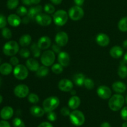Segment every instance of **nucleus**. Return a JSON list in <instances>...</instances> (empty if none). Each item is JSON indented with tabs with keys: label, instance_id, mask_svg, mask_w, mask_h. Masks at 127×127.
Segmentation results:
<instances>
[{
	"label": "nucleus",
	"instance_id": "29",
	"mask_svg": "<svg viewBox=\"0 0 127 127\" xmlns=\"http://www.w3.org/2000/svg\"><path fill=\"white\" fill-rule=\"evenodd\" d=\"M118 27L119 30L122 32L127 31V16L124 17L119 21L118 23Z\"/></svg>",
	"mask_w": 127,
	"mask_h": 127
},
{
	"label": "nucleus",
	"instance_id": "21",
	"mask_svg": "<svg viewBox=\"0 0 127 127\" xmlns=\"http://www.w3.org/2000/svg\"><path fill=\"white\" fill-rule=\"evenodd\" d=\"M26 67L29 70L33 72H37L40 67L38 61L35 59H28L26 61Z\"/></svg>",
	"mask_w": 127,
	"mask_h": 127
},
{
	"label": "nucleus",
	"instance_id": "46",
	"mask_svg": "<svg viewBox=\"0 0 127 127\" xmlns=\"http://www.w3.org/2000/svg\"><path fill=\"white\" fill-rule=\"evenodd\" d=\"M52 47V51H53L54 52H55V53L59 54L60 52H62V51H61L60 46H59L58 45L53 44Z\"/></svg>",
	"mask_w": 127,
	"mask_h": 127
},
{
	"label": "nucleus",
	"instance_id": "47",
	"mask_svg": "<svg viewBox=\"0 0 127 127\" xmlns=\"http://www.w3.org/2000/svg\"><path fill=\"white\" fill-rule=\"evenodd\" d=\"M37 127H53V125L50 123L47 122H42Z\"/></svg>",
	"mask_w": 127,
	"mask_h": 127
},
{
	"label": "nucleus",
	"instance_id": "16",
	"mask_svg": "<svg viewBox=\"0 0 127 127\" xmlns=\"http://www.w3.org/2000/svg\"><path fill=\"white\" fill-rule=\"evenodd\" d=\"M14 114L13 108L9 106L3 107L0 112V117L4 120H7L12 118Z\"/></svg>",
	"mask_w": 127,
	"mask_h": 127
},
{
	"label": "nucleus",
	"instance_id": "4",
	"mask_svg": "<svg viewBox=\"0 0 127 127\" xmlns=\"http://www.w3.org/2000/svg\"><path fill=\"white\" fill-rule=\"evenodd\" d=\"M69 120L72 124L79 127L83 125L85 122V116L82 112L76 110L70 113Z\"/></svg>",
	"mask_w": 127,
	"mask_h": 127
},
{
	"label": "nucleus",
	"instance_id": "42",
	"mask_svg": "<svg viewBox=\"0 0 127 127\" xmlns=\"http://www.w3.org/2000/svg\"><path fill=\"white\" fill-rule=\"evenodd\" d=\"M57 114L55 112H50L47 113V119L49 121H50V122H54V121H55L57 120Z\"/></svg>",
	"mask_w": 127,
	"mask_h": 127
},
{
	"label": "nucleus",
	"instance_id": "11",
	"mask_svg": "<svg viewBox=\"0 0 127 127\" xmlns=\"http://www.w3.org/2000/svg\"><path fill=\"white\" fill-rule=\"evenodd\" d=\"M55 40L57 45L60 47H64L68 44L69 38H68V36L66 32L61 31L57 34Z\"/></svg>",
	"mask_w": 127,
	"mask_h": 127
},
{
	"label": "nucleus",
	"instance_id": "31",
	"mask_svg": "<svg viewBox=\"0 0 127 127\" xmlns=\"http://www.w3.org/2000/svg\"><path fill=\"white\" fill-rule=\"evenodd\" d=\"M31 51H32L33 56L35 57H38L40 56L41 54V49L39 48L37 44L33 43L31 47Z\"/></svg>",
	"mask_w": 127,
	"mask_h": 127
},
{
	"label": "nucleus",
	"instance_id": "6",
	"mask_svg": "<svg viewBox=\"0 0 127 127\" xmlns=\"http://www.w3.org/2000/svg\"><path fill=\"white\" fill-rule=\"evenodd\" d=\"M41 62L43 65L49 67L52 65L55 61V55L53 51L48 50L43 52L41 56Z\"/></svg>",
	"mask_w": 127,
	"mask_h": 127
},
{
	"label": "nucleus",
	"instance_id": "60",
	"mask_svg": "<svg viewBox=\"0 0 127 127\" xmlns=\"http://www.w3.org/2000/svg\"><path fill=\"white\" fill-rule=\"evenodd\" d=\"M1 78L0 77V86H1Z\"/></svg>",
	"mask_w": 127,
	"mask_h": 127
},
{
	"label": "nucleus",
	"instance_id": "54",
	"mask_svg": "<svg viewBox=\"0 0 127 127\" xmlns=\"http://www.w3.org/2000/svg\"><path fill=\"white\" fill-rule=\"evenodd\" d=\"M123 47L125 49H127V39L124 41L123 42Z\"/></svg>",
	"mask_w": 127,
	"mask_h": 127
},
{
	"label": "nucleus",
	"instance_id": "38",
	"mask_svg": "<svg viewBox=\"0 0 127 127\" xmlns=\"http://www.w3.org/2000/svg\"><path fill=\"white\" fill-rule=\"evenodd\" d=\"M17 15L21 16H24L26 15H27V13H28V10L27 9L26 7L23 6H19V7L17 8Z\"/></svg>",
	"mask_w": 127,
	"mask_h": 127
},
{
	"label": "nucleus",
	"instance_id": "14",
	"mask_svg": "<svg viewBox=\"0 0 127 127\" xmlns=\"http://www.w3.org/2000/svg\"><path fill=\"white\" fill-rule=\"evenodd\" d=\"M58 61L63 67H67L69 65L70 62V57L68 52L62 51L58 54Z\"/></svg>",
	"mask_w": 127,
	"mask_h": 127
},
{
	"label": "nucleus",
	"instance_id": "39",
	"mask_svg": "<svg viewBox=\"0 0 127 127\" xmlns=\"http://www.w3.org/2000/svg\"><path fill=\"white\" fill-rule=\"evenodd\" d=\"M43 9H44V11L48 14H53L55 12V10L54 6L52 4L49 3L46 4L44 6V8Z\"/></svg>",
	"mask_w": 127,
	"mask_h": 127
},
{
	"label": "nucleus",
	"instance_id": "55",
	"mask_svg": "<svg viewBox=\"0 0 127 127\" xmlns=\"http://www.w3.org/2000/svg\"><path fill=\"white\" fill-rule=\"evenodd\" d=\"M124 62H125V64H127V52H126V54H125L124 55Z\"/></svg>",
	"mask_w": 127,
	"mask_h": 127
},
{
	"label": "nucleus",
	"instance_id": "59",
	"mask_svg": "<svg viewBox=\"0 0 127 127\" xmlns=\"http://www.w3.org/2000/svg\"><path fill=\"white\" fill-rule=\"evenodd\" d=\"M125 102H126V103L127 104V96L126 97V98H125Z\"/></svg>",
	"mask_w": 127,
	"mask_h": 127
},
{
	"label": "nucleus",
	"instance_id": "28",
	"mask_svg": "<svg viewBox=\"0 0 127 127\" xmlns=\"http://www.w3.org/2000/svg\"><path fill=\"white\" fill-rule=\"evenodd\" d=\"M49 73V68H48V67H46V66L43 65L40 66V67L38 68V69L37 70V71L36 72V74L38 77H45V76L47 75L48 73Z\"/></svg>",
	"mask_w": 127,
	"mask_h": 127
},
{
	"label": "nucleus",
	"instance_id": "19",
	"mask_svg": "<svg viewBox=\"0 0 127 127\" xmlns=\"http://www.w3.org/2000/svg\"><path fill=\"white\" fill-rule=\"evenodd\" d=\"M7 22L10 26H12V27H17L21 24L22 20L20 18L19 16L17 14H10L9 16L7 17Z\"/></svg>",
	"mask_w": 127,
	"mask_h": 127
},
{
	"label": "nucleus",
	"instance_id": "18",
	"mask_svg": "<svg viewBox=\"0 0 127 127\" xmlns=\"http://www.w3.org/2000/svg\"><path fill=\"white\" fill-rule=\"evenodd\" d=\"M42 7L40 5H37L36 6L31 7L28 11L27 13V16L29 17L30 19H35V17H37V15L42 13Z\"/></svg>",
	"mask_w": 127,
	"mask_h": 127
},
{
	"label": "nucleus",
	"instance_id": "34",
	"mask_svg": "<svg viewBox=\"0 0 127 127\" xmlns=\"http://www.w3.org/2000/svg\"><path fill=\"white\" fill-rule=\"evenodd\" d=\"M1 34H2V37L6 39H9L12 37V32L7 27H4L2 29V31H1Z\"/></svg>",
	"mask_w": 127,
	"mask_h": 127
},
{
	"label": "nucleus",
	"instance_id": "50",
	"mask_svg": "<svg viewBox=\"0 0 127 127\" xmlns=\"http://www.w3.org/2000/svg\"><path fill=\"white\" fill-rule=\"evenodd\" d=\"M50 1L51 2H52L53 4H54L58 5V4H60L62 3L63 0H50Z\"/></svg>",
	"mask_w": 127,
	"mask_h": 127
},
{
	"label": "nucleus",
	"instance_id": "36",
	"mask_svg": "<svg viewBox=\"0 0 127 127\" xmlns=\"http://www.w3.org/2000/svg\"><path fill=\"white\" fill-rule=\"evenodd\" d=\"M19 4V0H7V7L9 9L16 8Z\"/></svg>",
	"mask_w": 127,
	"mask_h": 127
},
{
	"label": "nucleus",
	"instance_id": "27",
	"mask_svg": "<svg viewBox=\"0 0 127 127\" xmlns=\"http://www.w3.org/2000/svg\"><path fill=\"white\" fill-rule=\"evenodd\" d=\"M32 41V37L29 34H24L19 39V44L22 47H27L29 46Z\"/></svg>",
	"mask_w": 127,
	"mask_h": 127
},
{
	"label": "nucleus",
	"instance_id": "9",
	"mask_svg": "<svg viewBox=\"0 0 127 127\" xmlns=\"http://www.w3.org/2000/svg\"><path fill=\"white\" fill-rule=\"evenodd\" d=\"M14 95L18 98H24L29 95V88L28 86L25 84H19L16 86L14 90Z\"/></svg>",
	"mask_w": 127,
	"mask_h": 127
},
{
	"label": "nucleus",
	"instance_id": "26",
	"mask_svg": "<svg viewBox=\"0 0 127 127\" xmlns=\"http://www.w3.org/2000/svg\"><path fill=\"white\" fill-rule=\"evenodd\" d=\"M86 79L85 75L83 73H76L73 77L74 83L78 86H82L84 85V80Z\"/></svg>",
	"mask_w": 127,
	"mask_h": 127
},
{
	"label": "nucleus",
	"instance_id": "37",
	"mask_svg": "<svg viewBox=\"0 0 127 127\" xmlns=\"http://www.w3.org/2000/svg\"><path fill=\"white\" fill-rule=\"evenodd\" d=\"M14 127H26L25 123L21 118H15L12 121Z\"/></svg>",
	"mask_w": 127,
	"mask_h": 127
},
{
	"label": "nucleus",
	"instance_id": "58",
	"mask_svg": "<svg viewBox=\"0 0 127 127\" xmlns=\"http://www.w3.org/2000/svg\"><path fill=\"white\" fill-rule=\"evenodd\" d=\"M2 102V95H0V103H1V102Z\"/></svg>",
	"mask_w": 127,
	"mask_h": 127
},
{
	"label": "nucleus",
	"instance_id": "44",
	"mask_svg": "<svg viewBox=\"0 0 127 127\" xmlns=\"http://www.w3.org/2000/svg\"><path fill=\"white\" fill-rule=\"evenodd\" d=\"M121 117L124 120L127 121V107H125L122 109L121 111Z\"/></svg>",
	"mask_w": 127,
	"mask_h": 127
},
{
	"label": "nucleus",
	"instance_id": "5",
	"mask_svg": "<svg viewBox=\"0 0 127 127\" xmlns=\"http://www.w3.org/2000/svg\"><path fill=\"white\" fill-rule=\"evenodd\" d=\"M68 13L64 10H58L53 14V21L57 26H63L68 21Z\"/></svg>",
	"mask_w": 127,
	"mask_h": 127
},
{
	"label": "nucleus",
	"instance_id": "48",
	"mask_svg": "<svg viewBox=\"0 0 127 127\" xmlns=\"http://www.w3.org/2000/svg\"><path fill=\"white\" fill-rule=\"evenodd\" d=\"M0 127H11V125L7 121L2 120L0 122Z\"/></svg>",
	"mask_w": 127,
	"mask_h": 127
},
{
	"label": "nucleus",
	"instance_id": "32",
	"mask_svg": "<svg viewBox=\"0 0 127 127\" xmlns=\"http://www.w3.org/2000/svg\"><path fill=\"white\" fill-rule=\"evenodd\" d=\"M52 70L55 74H60L63 70V67L60 64H55L52 67Z\"/></svg>",
	"mask_w": 127,
	"mask_h": 127
},
{
	"label": "nucleus",
	"instance_id": "23",
	"mask_svg": "<svg viewBox=\"0 0 127 127\" xmlns=\"http://www.w3.org/2000/svg\"><path fill=\"white\" fill-rule=\"evenodd\" d=\"M81 104L80 98L78 96L73 95L68 100V106L71 109L76 110L79 107Z\"/></svg>",
	"mask_w": 127,
	"mask_h": 127
},
{
	"label": "nucleus",
	"instance_id": "33",
	"mask_svg": "<svg viewBox=\"0 0 127 127\" xmlns=\"http://www.w3.org/2000/svg\"><path fill=\"white\" fill-rule=\"evenodd\" d=\"M28 101L31 103L35 104L39 102V97L35 93H31L28 95Z\"/></svg>",
	"mask_w": 127,
	"mask_h": 127
},
{
	"label": "nucleus",
	"instance_id": "56",
	"mask_svg": "<svg viewBox=\"0 0 127 127\" xmlns=\"http://www.w3.org/2000/svg\"><path fill=\"white\" fill-rule=\"evenodd\" d=\"M122 127H127V122H124L122 124Z\"/></svg>",
	"mask_w": 127,
	"mask_h": 127
},
{
	"label": "nucleus",
	"instance_id": "22",
	"mask_svg": "<svg viewBox=\"0 0 127 127\" xmlns=\"http://www.w3.org/2000/svg\"><path fill=\"white\" fill-rule=\"evenodd\" d=\"M112 89L117 93H122L127 90V85L122 82L117 81L112 84Z\"/></svg>",
	"mask_w": 127,
	"mask_h": 127
},
{
	"label": "nucleus",
	"instance_id": "25",
	"mask_svg": "<svg viewBox=\"0 0 127 127\" xmlns=\"http://www.w3.org/2000/svg\"><path fill=\"white\" fill-rule=\"evenodd\" d=\"M12 71V67L11 64L4 63L0 65V73L4 75H9Z\"/></svg>",
	"mask_w": 127,
	"mask_h": 127
},
{
	"label": "nucleus",
	"instance_id": "35",
	"mask_svg": "<svg viewBox=\"0 0 127 127\" xmlns=\"http://www.w3.org/2000/svg\"><path fill=\"white\" fill-rule=\"evenodd\" d=\"M84 85L87 89L92 90L94 87V82L91 78H86L84 82Z\"/></svg>",
	"mask_w": 127,
	"mask_h": 127
},
{
	"label": "nucleus",
	"instance_id": "43",
	"mask_svg": "<svg viewBox=\"0 0 127 127\" xmlns=\"http://www.w3.org/2000/svg\"><path fill=\"white\" fill-rule=\"evenodd\" d=\"M61 114L63 116H64V117H67V116H69L70 115V111H69V108L66 107H63V108L61 109Z\"/></svg>",
	"mask_w": 127,
	"mask_h": 127
},
{
	"label": "nucleus",
	"instance_id": "7",
	"mask_svg": "<svg viewBox=\"0 0 127 127\" xmlns=\"http://www.w3.org/2000/svg\"><path fill=\"white\" fill-rule=\"evenodd\" d=\"M13 73L14 77L17 79L22 80L26 79L28 77V68L24 65L18 64L17 65L15 66V68H14L13 70Z\"/></svg>",
	"mask_w": 127,
	"mask_h": 127
},
{
	"label": "nucleus",
	"instance_id": "1",
	"mask_svg": "<svg viewBox=\"0 0 127 127\" xmlns=\"http://www.w3.org/2000/svg\"><path fill=\"white\" fill-rule=\"evenodd\" d=\"M125 103V98L122 95L115 94L112 96L109 101V107L112 111L117 112L121 109Z\"/></svg>",
	"mask_w": 127,
	"mask_h": 127
},
{
	"label": "nucleus",
	"instance_id": "30",
	"mask_svg": "<svg viewBox=\"0 0 127 127\" xmlns=\"http://www.w3.org/2000/svg\"><path fill=\"white\" fill-rule=\"evenodd\" d=\"M118 75L122 78H125L127 77V66L125 64H121L118 70Z\"/></svg>",
	"mask_w": 127,
	"mask_h": 127
},
{
	"label": "nucleus",
	"instance_id": "41",
	"mask_svg": "<svg viewBox=\"0 0 127 127\" xmlns=\"http://www.w3.org/2000/svg\"><path fill=\"white\" fill-rule=\"evenodd\" d=\"M7 21L6 17L2 14H0V29H3L6 27Z\"/></svg>",
	"mask_w": 127,
	"mask_h": 127
},
{
	"label": "nucleus",
	"instance_id": "10",
	"mask_svg": "<svg viewBox=\"0 0 127 127\" xmlns=\"http://www.w3.org/2000/svg\"><path fill=\"white\" fill-rule=\"evenodd\" d=\"M36 22L42 26H47L51 24L52 22V17L47 14L40 13L35 17Z\"/></svg>",
	"mask_w": 127,
	"mask_h": 127
},
{
	"label": "nucleus",
	"instance_id": "57",
	"mask_svg": "<svg viewBox=\"0 0 127 127\" xmlns=\"http://www.w3.org/2000/svg\"><path fill=\"white\" fill-rule=\"evenodd\" d=\"M70 92H71V93L72 95H75L76 94V91L75 90H71Z\"/></svg>",
	"mask_w": 127,
	"mask_h": 127
},
{
	"label": "nucleus",
	"instance_id": "17",
	"mask_svg": "<svg viewBox=\"0 0 127 127\" xmlns=\"http://www.w3.org/2000/svg\"><path fill=\"white\" fill-rule=\"evenodd\" d=\"M37 44L41 50H46L51 46L52 41L48 36H42L38 39Z\"/></svg>",
	"mask_w": 127,
	"mask_h": 127
},
{
	"label": "nucleus",
	"instance_id": "45",
	"mask_svg": "<svg viewBox=\"0 0 127 127\" xmlns=\"http://www.w3.org/2000/svg\"><path fill=\"white\" fill-rule=\"evenodd\" d=\"M19 61L18 58L15 56H12V57L10 59V64L12 65H17L19 64Z\"/></svg>",
	"mask_w": 127,
	"mask_h": 127
},
{
	"label": "nucleus",
	"instance_id": "20",
	"mask_svg": "<svg viewBox=\"0 0 127 127\" xmlns=\"http://www.w3.org/2000/svg\"><path fill=\"white\" fill-rule=\"evenodd\" d=\"M123 54H124V49L120 46H114L110 50V56L114 59L120 58L123 56Z\"/></svg>",
	"mask_w": 127,
	"mask_h": 127
},
{
	"label": "nucleus",
	"instance_id": "53",
	"mask_svg": "<svg viewBox=\"0 0 127 127\" xmlns=\"http://www.w3.org/2000/svg\"><path fill=\"white\" fill-rule=\"evenodd\" d=\"M41 1V0H31V3L32 4H38L40 3V2Z\"/></svg>",
	"mask_w": 127,
	"mask_h": 127
},
{
	"label": "nucleus",
	"instance_id": "61",
	"mask_svg": "<svg viewBox=\"0 0 127 127\" xmlns=\"http://www.w3.org/2000/svg\"><path fill=\"white\" fill-rule=\"evenodd\" d=\"M1 58H0V64H1Z\"/></svg>",
	"mask_w": 127,
	"mask_h": 127
},
{
	"label": "nucleus",
	"instance_id": "51",
	"mask_svg": "<svg viewBox=\"0 0 127 127\" xmlns=\"http://www.w3.org/2000/svg\"><path fill=\"white\" fill-rule=\"evenodd\" d=\"M100 127H112L111 125L108 122H104L100 125Z\"/></svg>",
	"mask_w": 127,
	"mask_h": 127
},
{
	"label": "nucleus",
	"instance_id": "24",
	"mask_svg": "<svg viewBox=\"0 0 127 127\" xmlns=\"http://www.w3.org/2000/svg\"><path fill=\"white\" fill-rule=\"evenodd\" d=\"M30 112L32 115L35 117H41L45 114V110L43 108L39 106H32L30 109Z\"/></svg>",
	"mask_w": 127,
	"mask_h": 127
},
{
	"label": "nucleus",
	"instance_id": "8",
	"mask_svg": "<svg viewBox=\"0 0 127 127\" xmlns=\"http://www.w3.org/2000/svg\"><path fill=\"white\" fill-rule=\"evenodd\" d=\"M84 15V10L81 6H74L71 7L68 11V16L73 21H79L81 19Z\"/></svg>",
	"mask_w": 127,
	"mask_h": 127
},
{
	"label": "nucleus",
	"instance_id": "2",
	"mask_svg": "<svg viewBox=\"0 0 127 127\" xmlns=\"http://www.w3.org/2000/svg\"><path fill=\"white\" fill-rule=\"evenodd\" d=\"M60 105L59 98L55 96L48 97L43 102V108L45 112H53Z\"/></svg>",
	"mask_w": 127,
	"mask_h": 127
},
{
	"label": "nucleus",
	"instance_id": "40",
	"mask_svg": "<svg viewBox=\"0 0 127 127\" xmlns=\"http://www.w3.org/2000/svg\"><path fill=\"white\" fill-rule=\"evenodd\" d=\"M19 55L23 58H28L31 55V52L28 49L22 48L19 51Z\"/></svg>",
	"mask_w": 127,
	"mask_h": 127
},
{
	"label": "nucleus",
	"instance_id": "3",
	"mask_svg": "<svg viewBox=\"0 0 127 127\" xmlns=\"http://www.w3.org/2000/svg\"><path fill=\"white\" fill-rule=\"evenodd\" d=\"M2 51L6 56H14L17 52H19V46L16 41H10L4 45Z\"/></svg>",
	"mask_w": 127,
	"mask_h": 127
},
{
	"label": "nucleus",
	"instance_id": "52",
	"mask_svg": "<svg viewBox=\"0 0 127 127\" xmlns=\"http://www.w3.org/2000/svg\"><path fill=\"white\" fill-rule=\"evenodd\" d=\"M22 2L25 5H27V6H29V5L32 4V3H31V0H22Z\"/></svg>",
	"mask_w": 127,
	"mask_h": 127
},
{
	"label": "nucleus",
	"instance_id": "15",
	"mask_svg": "<svg viewBox=\"0 0 127 127\" xmlns=\"http://www.w3.org/2000/svg\"><path fill=\"white\" fill-rule=\"evenodd\" d=\"M95 40H96L97 44L102 47L108 46L110 43V38L106 34L104 33L98 34L97 35Z\"/></svg>",
	"mask_w": 127,
	"mask_h": 127
},
{
	"label": "nucleus",
	"instance_id": "12",
	"mask_svg": "<svg viewBox=\"0 0 127 127\" xmlns=\"http://www.w3.org/2000/svg\"><path fill=\"white\" fill-rule=\"evenodd\" d=\"M97 93L100 98L106 100L111 97L112 91L109 87L105 85H101L97 89Z\"/></svg>",
	"mask_w": 127,
	"mask_h": 127
},
{
	"label": "nucleus",
	"instance_id": "13",
	"mask_svg": "<svg viewBox=\"0 0 127 127\" xmlns=\"http://www.w3.org/2000/svg\"><path fill=\"white\" fill-rule=\"evenodd\" d=\"M58 88L63 92H70L73 88V83L67 78L62 79L58 83Z\"/></svg>",
	"mask_w": 127,
	"mask_h": 127
},
{
	"label": "nucleus",
	"instance_id": "49",
	"mask_svg": "<svg viewBox=\"0 0 127 127\" xmlns=\"http://www.w3.org/2000/svg\"><path fill=\"white\" fill-rule=\"evenodd\" d=\"M85 0H74V2L76 4V6H81L83 4Z\"/></svg>",
	"mask_w": 127,
	"mask_h": 127
}]
</instances>
